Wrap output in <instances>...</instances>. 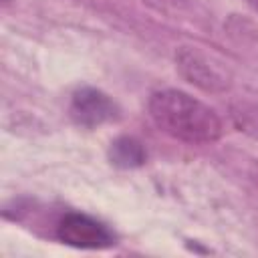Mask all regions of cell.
Here are the masks:
<instances>
[{"instance_id":"5b68a950","label":"cell","mask_w":258,"mask_h":258,"mask_svg":"<svg viewBox=\"0 0 258 258\" xmlns=\"http://www.w3.org/2000/svg\"><path fill=\"white\" fill-rule=\"evenodd\" d=\"M111 163L117 167H137L145 161V149L143 145L133 137H119L111 143L109 151Z\"/></svg>"},{"instance_id":"3957f363","label":"cell","mask_w":258,"mask_h":258,"mask_svg":"<svg viewBox=\"0 0 258 258\" xmlns=\"http://www.w3.org/2000/svg\"><path fill=\"white\" fill-rule=\"evenodd\" d=\"M71 117L83 127H97L117 117V105L103 91L83 87L73 95Z\"/></svg>"},{"instance_id":"8992f818","label":"cell","mask_w":258,"mask_h":258,"mask_svg":"<svg viewBox=\"0 0 258 258\" xmlns=\"http://www.w3.org/2000/svg\"><path fill=\"white\" fill-rule=\"evenodd\" d=\"M147 4H151L153 8H157V10H163V12H169V10H175L179 4H181V0H145Z\"/></svg>"},{"instance_id":"7a4b0ae2","label":"cell","mask_w":258,"mask_h":258,"mask_svg":"<svg viewBox=\"0 0 258 258\" xmlns=\"http://www.w3.org/2000/svg\"><path fill=\"white\" fill-rule=\"evenodd\" d=\"M56 236L60 242L75 248H107L115 244V236L105 224L75 212L64 214V218L58 222Z\"/></svg>"},{"instance_id":"6da1fadb","label":"cell","mask_w":258,"mask_h":258,"mask_svg":"<svg viewBox=\"0 0 258 258\" xmlns=\"http://www.w3.org/2000/svg\"><path fill=\"white\" fill-rule=\"evenodd\" d=\"M149 115L153 123L173 139L204 145L222 135V121L212 107L175 89H163L151 95Z\"/></svg>"},{"instance_id":"52a82bcc","label":"cell","mask_w":258,"mask_h":258,"mask_svg":"<svg viewBox=\"0 0 258 258\" xmlns=\"http://www.w3.org/2000/svg\"><path fill=\"white\" fill-rule=\"evenodd\" d=\"M248 2H250V4H252L256 10H258V0H248Z\"/></svg>"},{"instance_id":"277c9868","label":"cell","mask_w":258,"mask_h":258,"mask_svg":"<svg viewBox=\"0 0 258 258\" xmlns=\"http://www.w3.org/2000/svg\"><path fill=\"white\" fill-rule=\"evenodd\" d=\"M175 60H177V67H179L181 75L189 83H194V85H198V87H202L206 91H218V89L226 87L224 75L202 52L183 46L175 54Z\"/></svg>"}]
</instances>
